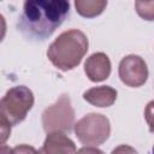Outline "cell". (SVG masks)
<instances>
[{
  "instance_id": "1",
  "label": "cell",
  "mask_w": 154,
  "mask_h": 154,
  "mask_svg": "<svg viewBox=\"0 0 154 154\" xmlns=\"http://www.w3.org/2000/svg\"><path fill=\"white\" fill-rule=\"evenodd\" d=\"M69 14V0H24L17 28L30 41H45Z\"/></svg>"
},
{
  "instance_id": "2",
  "label": "cell",
  "mask_w": 154,
  "mask_h": 154,
  "mask_svg": "<svg viewBox=\"0 0 154 154\" xmlns=\"http://www.w3.org/2000/svg\"><path fill=\"white\" fill-rule=\"evenodd\" d=\"M88 47L87 35L78 29H70L61 32L51 43L47 57L57 69L69 71L81 64L88 52Z\"/></svg>"
},
{
  "instance_id": "3",
  "label": "cell",
  "mask_w": 154,
  "mask_h": 154,
  "mask_svg": "<svg viewBox=\"0 0 154 154\" xmlns=\"http://www.w3.org/2000/svg\"><path fill=\"white\" fill-rule=\"evenodd\" d=\"M34 94L25 85H17L7 90L0 100V114H2L11 125L22 123L28 112L34 106Z\"/></svg>"
},
{
  "instance_id": "4",
  "label": "cell",
  "mask_w": 154,
  "mask_h": 154,
  "mask_svg": "<svg viewBox=\"0 0 154 154\" xmlns=\"http://www.w3.org/2000/svg\"><path fill=\"white\" fill-rule=\"evenodd\" d=\"M73 130L82 144L87 147H97L108 140L111 124L106 116L89 113L73 124Z\"/></svg>"
},
{
  "instance_id": "5",
  "label": "cell",
  "mask_w": 154,
  "mask_h": 154,
  "mask_svg": "<svg viewBox=\"0 0 154 154\" xmlns=\"http://www.w3.org/2000/svg\"><path fill=\"white\" fill-rule=\"evenodd\" d=\"M75 124V111L67 94H63L54 105L47 107L42 113V126L48 132H70Z\"/></svg>"
},
{
  "instance_id": "6",
  "label": "cell",
  "mask_w": 154,
  "mask_h": 154,
  "mask_svg": "<svg viewBox=\"0 0 154 154\" xmlns=\"http://www.w3.org/2000/svg\"><path fill=\"white\" fill-rule=\"evenodd\" d=\"M118 75L125 85L138 88L143 85L148 79V67L143 58L140 55L130 54L120 60Z\"/></svg>"
},
{
  "instance_id": "7",
  "label": "cell",
  "mask_w": 154,
  "mask_h": 154,
  "mask_svg": "<svg viewBox=\"0 0 154 154\" xmlns=\"http://www.w3.org/2000/svg\"><path fill=\"white\" fill-rule=\"evenodd\" d=\"M84 72L91 82H102L107 79L111 73L109 58L102 52L91 54L84 63Z\"/></svg>"
},
{
  "instance_id": "8",
  "label": "cell",
  "mask_w": 154,
  "mask_h": 154,
  "mask_svg": "<svg viewBox=\"0 0 154 154\" xmlns=\"http://www.w3.org/2000/svg\"><path fill=\"white\" fill-rule=\"evenodd\" d=\"M76 146L73 141L65 135V132L53 131L48 132L43 146L41 148V153L46 154H58V153H76Z\"/></svg>"
},
{
  "instance_id": "9",
  "label": "cell",
  "mask_w": 154,
  "mask_h": 154,
  "mask_svg": "<svg viewBox=\"0 0 154 154\" xmlns=\"http://www.w3.org/2000/svg\"><path fill=\"white\" fill-rule=\"evenodd\" d=\"M117 90L109 85L94 87L83 93V99L96 107H109L116 102Z\"/></svg>"
},
{
  "instance_id": "10",
  "label": "cell",
  "mask_w": 154,
  "mask_h": 154,
  "mask_svg": "<svg viewBox=\"0 0 154 154\" xmlns=\"http://www.w3.org/2000/svg\"><path fill=\"white\" fill-rule=\"evenodd\" d=\"M107 6V0H75V7L79 16L95 18L100 16Z\"/></svg>"
},
{
  "instance_id": "11",
  "label": "cell",
  "mask_w": 154,
  "mask_h": 154,
  "mask_svg": "<svg viewBox=\"0 0 154 154\" xmlns=\"http://www.w3.org/2000/svg\"><path fill=\"white\" fill-rule=\"evenodd\" d=\"M135 8L138 16L146 20H153L154 18V0H136Z\"/></svg>"
},
{
  "instance_id": "12",
  "label": "cell",
  "mask_w": 154,
  "mask_h": 154,
  "mask_svg": "<svg viewBox=\"0 0 154 154\" xmlns=\"http://www.w3.org/2000/svg\"><path fill=\"white\" fill-rule=\"evenodd\" d=\"M11 130H12L11 123L2 114H0V143H5L10 138Z\"/></svg>"
},
{
  "instance_id": "13",
  "label": "cell",
  "mask_w": 154,
  "mask_h": 154,
  "mask_svg": "<svg viewBox=\"0 0 154 154\" xmlns=\"http://www.w3.org/2000/svg\"><path fill=\"white\" fill-rule=\"evenodd\" d=\"M6 29H7V25H6V20L4 18L2 14H0V42L5 38V35H6Z\"/></svg>"
},
{
  "instance_id": "14",
  "label": "cell",
  "mask_w": 154,
  "mask_h": 154,
  "mask_svg": "<svg viewBox=\"0 0 154 154\" xmlns=\"http://www.w3.org/2000/svg\"><path fill=\"white\" fill-rule=\"evenodd\" d=\"M12 152L13 153H22V152H36L34 148H30V147H28V146H20V147H17V148H14V149H12Z\"/></svg>"
},
{
  "instance_id": "15",
  "label": "cell",
  "mask_w": 154,
  "mask_h": 154,
  "mask_svg": "<svg viewBox=\"0 0 154 154\" xmlns=\"http://www.w3.org/2000/svg\"><path fill=\"white\" fill-rule=\"evenodd\" d=\"M12 149L7 146H5L4 143H0V153H11Z\"/></svg>"
},
{
  "instance_id": "16",
  "label": "cell",
  "mask_w": 154,
  "mask_h": 154,
  "mask_svg": "<svg viewBox=\"0 0 154 154\" xmlns=\"http://www.w3.org/2000/svg\"><path fill=\"white\" fill-rule=\"evenodd\" d=\"M79 152H94V153H101V150H99V149H96L95 147L94 148H83V149H81Z\"/></svg>"
},
{
  "instance_id": "17",
  "label": "cell",
  "mask_w": 154,
  "mask_h": 154,
  "mask_svg": "<svg viewBox=\"0 0 154 154\" xmlns=\"http://www.w3.org/2000/svg\"><path fill=\"white\" fill-rule=\"evenodd\" d=\"M0 1H1V0H0Z\"/></svg>"
}]
</instances>
